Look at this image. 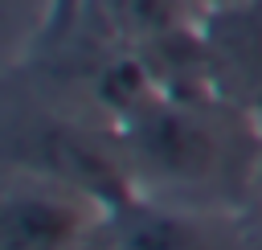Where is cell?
<instances>
[{"label":"cell","instance_id":"cell-1","mask_svg":"<svg viewBox=\"0 0 262 250\" xmlns=\"http://www.w3.org/2000/svg\"><path fill=\"white\" fill-rule=\"evenodd\" d=\"M115 135L135 197L209 213H242L258 197L262 119L217 94H156Z\"/></svg>","mask_w":262,"mask_h":250},{"label":"cell","instance_id":"cell-2","mask_svg":"<svg viewBox=\"0 0 262 250\" xmlns=\"http://www.w3.org/2000/svg\"><path fill=\"white\" fill-rule=\"evenodd\" d=\"M4 164L33 168L41 176L78 184L115 209L135 197L127 160L119 148V135L98 123L94 115L57 102V98H33V102H8L4 119Z\"/></svg>","mask_w":262,"mask_h":250},{"label":"cell","instance_id":"cell-3","mask_svg":"<svg viewBox=\"0 0 262 250\" xmlns=\"http://www.w3.org/2000/svg\"><path fill=\"white\" fill-rule=\"evenodd\" d=\"M115 213L111 201L78 184L4 164L0 250H111Z\"/></svg>","mask_w":262,"mask_h":250},{"label":"cell","instance_id":"cell-4","mask_svg":"<svg viewBox=\"0 0 262 250\" xmlns=\"http://www.w3.org/2000/svg\"><path fill=\"white\" fill-rule=\"evenodd\" d=\"M201 53L209 90L262 119V0H229L201 12Z\"/></svg>","mask_w":262,"mask_h":250},{"label":"cell","instance_id":"cell-5","mask_svg":"<svg viewBox=\"0 0 262 250\" xmlns=\"http://www.w3.org/2000/svg\"><path fill=\"white\" fill-rule=\"evenodd\" d=\"M111 250H254L242 213L180 209L147 197H131L115 213Z\"/></svg>","mask_w":262,"mask_h":250},{"label":"cell","instance_id":"cell-6","mask_svg":"<svg viewBox=\"0 0 262 250\" xmlns=\"http://www.w3.org/2000/svg\"><path fill=\"white\" fill-rule=\"evenodd\" d=\"M201 4H205V8H213V4H229V0H201Z\"/></svg>","mask_w":262,"mask_h":250},{"label":"cell","instance_id":"cell-7","mask_svg":"<svg viewBox=\"0 0 262 250\" xmlns=\"http://www.w3.org/2000/svg\"><path fill=\"white\" fill-rule=\"evenodd\" d=\"M258 197H262V168H258Z\"/></svg>","mask_w":262,"mask_h":250}]
</instances>
